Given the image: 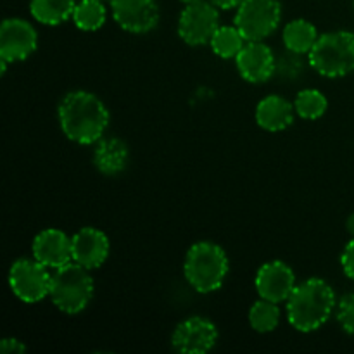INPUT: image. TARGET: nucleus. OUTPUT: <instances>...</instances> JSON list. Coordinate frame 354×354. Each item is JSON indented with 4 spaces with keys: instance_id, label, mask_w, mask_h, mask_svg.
<instances>
[{
    "instance_id": "nucleus-20",
    "label": "nucleus",
    "mask_w": 354,
    "mask_h": 354,
    "mask_svg": "<svg viewBox=\"0 0 354 354\" xmlns=\"http://www.w3.org/2000/svg\"><path fill=\"white\" fill-rule=\"evenodd\" d=\"M244 35L239 31V28L235 26H220L214 31L213 38H211L209 45L213 48L214 54L221 59H235L239 52L242 50V47L245 45Z\"/></svg>"
},
{
    "instance_id": "nucleus-21",
    "label": "nucleus",
    "mask_w": 354,
    "mask_h": 354,
    "mask_svg": "<svg viewBox=\"0 0 354 354\" xmlns=\"http://www.w3.org/2000/svg\"><path fill=\"white\" fill-rule=\"evenodd\" d=\"M280 324V310L279 303H273L268 299H259L249 310V325L252 330L259 334H268L273 332Z\"/></svg>"
},
{
    "instance_id": "nucleus-4",
    "label": "nucleus",
    "mask_w": 354,
    "mask_h": 354,
    "mask_svg": "<svg viewBox=\"0 0 354 354\" xmlns=\"http://www.w3.org/2000/svg\"><path fill=\"white\" fill-rule=\"evenodd\" d=\"M88 272L75 261L54 270L48 297L59 311L78 315L88 306L93 296V279Z\"/></svg>"
},
{
    "instance_id": "nucleus-5",
    "label": "nucleus",
    "mask_w": 354,
    "mask_h": 354,
    "mask_svg": "<svg viewBox=\"0 0 354 354\" xmlns=\"http://www.w3.org/2000/svg\"><path fill=\"white\" fill-rule=\"evenodd\" d=\"M308 57L311 68L325 78L349 75L354 71V33L339 30L320 35Z\"/></svg>"
},
{
    "instance_id": "nucleus-9",
    "label": "nucleus",
    "mask_w": 354,
    "mask_h": 354,
    "mask_svg": "<svg viewBox=\"0 0 354 354\" xmlns=\"http://www.w3.org/2000/svg\"><path fill=\"white\" fill-rule=\"evenodd\" d=\"M218 328L204 317H192L176 325L171 335L175 351L182 354H206L216 346Z\"/></svg>"
},
{
    "instance_id": "nucleus-8",
    "label": "nucleus",
    "mask_w": 354,
    "mask_h": 354,
    "mask_svg": "<svg viewBox=\"0 0 354 354\" xmlns=\"http://www.w3.org/2000/svg\"><path fill=\"white\" fill-rule=\"evenodd\" d=\"M209 0L185 6L178 17V35L185 44H209L214 31L220 28V12Z\"/></svg>"
},
{
    "instance_id": "nucleus-13",
    "label": "nucleus",
    "mask_w": 354,
    "mask_h": 354,
    "mask_svg": "<svg viewBox=\"0 0 354 354\" xmlns=\"http://www.w3.org/2000/svg\"><path fill=\"white\" fill-rule=\"evenodd\" d=\"M235 64L242 78L249 83L268 82L277 69L275 55L263 41H245L235 57Z\"/></svg>"
},
{
    "instance_id": "nucleus-17",
    "label": "nucleus",
    "mask_w": 354,
    "mask_h": 354,
    "mask_svg": "<svg viewBox=\"0 0 354 354\" xmlns=\"http://www.w3.org/2000/svg\"><path fill=\"white\" fill-rule=\"evenodd\" d=\"M130 152L127 144L116 137L100 138L93 151V165L102 175L116 176L127 169Z\"/></svg>"
},
{
    "instance_id": "nucleus-3",
    "label": "nucleus",
    "mask_w": 354,
    "mask_h": 354,
    "mask_svg": "<svg viewBox=\"0 0 354 354\" xmlns=\"http://www.w3.org/2000/svg\"><path fill=\"white\" fill-rule=\"evenodd\" d=\"M228 256L214 242H197L187 251L183 275L194 290L209 294L223 286L228 275Z\"/></svg>"
},
{
    "instance_id": "nucleus-12",
    "label": "nucleus",
    "mask_w": 354,
    "mask_h": 354,
    "mask_svg": "<svg viewBox=\"0 0 354 354\" xmlns=\"http://www.w3.org/2000/svg\"><path fill=\"white\" fill-rule=\"evenodd\" d=\"M254 283L259 297L273 303H287L297 286L294 270L283 261L265 263L256 273Z\"/></svg>"
},
{
    "instance_id": "nucleus-23",
    "label": "nucleus",
    "mask_w": 354,
    "mask_h": 354,
    "mask_svg": "<svg viewBox=\"0 0 354 354\" xmlns=\"http://www.w3.org/2000/svg\"><path fill=\"white\" fill-rule=\"evenodd\" d=\"M327 97L317 88L301 90L294 100V109L303 120H318L327 111Z\"/></svg>"
},
{
    "instance_id": "nucleus-29",
    "label": "nucleus",
    "mask_w": 354,
    "mask_h": 354,
    "mask_svg": "<svg viewBox=\"0 0 354 354\" xmlns=\"http://www.w3.org/2000/svg\"><path fill=\"white\" fill-rule=\"evenodd\" d=\"M180 2H183V3H185V6H192V3L204 2V0H180Z\"/></svg>"
},
{
    "instance_id": "nucleus-27",
    "label": "nucleus",
    "mask_w": 354,
    "mask_h": 354,
    "mask_svg": "<svg viewBox=\"0 0 354 354\" xmlns=\"http://www.w3.org/2000/svg\"><path fill=\"white\" fill-rule=\"evenodd\" d=\"M213 6H216L218 9L228 10V9H237L244 0H209Z\"/></svg>"
},
{
    "instance_id": "nucleus-26",
    "label": "nucleus",
    "mask_w": 354,
    "mask_h": 354,
    "mask_svg": "<svg viewBox=\"0 0 354 354\" xmlns=\"http://www.w3.org/2000/svg\"><path fill=\"white\" fill-rule=\"evenodd\" d=\"M0 349L3 353H24L26 351V346L21 341H17V339H3L0 342Z\"/></svg>"
},
{
    "instance_id": "nucleus-15",
    "label": "nucleus",
    "mask_w": 354,
    "mask_h": 354,
    "mask_svg": "<svg viewBox=\"0 0 354 354\" xmlns=\"http://www.w3.org/2000/svg\"><path fill=\"white\" fill-rule=\"evenodd\" d=\"M33 258L50 270H57L61 266L73 261L71 237L59 228H47L41 230L33 239Z\"/></svg>"
},
{
    "instance_id": "nucleus-28",
    "label": "nucleus",
    "mask_w": 354,
    "mask_h": 354,
    "mask_svg": "<svg viewBox=\"0 0 354 354\" xmlns=\"http://www.w3.org/2000/svg\"><path fill=\"white\" fill-rule=\"evenodd\" d=\"M346 228H348V234L351 235V239H354V213L346 221Z\"/></svg>"
},
{
    "instance_id": "nucleus-7",
    "label": "nucleus",
    "mask_w": 354,
    "mask_h": 354,
    "mask_svg": "<svg viewBox=\"0 0 354 354\" xmlns=\"http://www.w3.org/2000/svg\"><path fill=\"white\" fill-rule=\"evenodd\" d=\"M37 259H17L9 270V286L14 296L28 304H35L50 296L52 273Z\"/></svg>"
},
{
    "instance_id": "nucleus-1",
    "label": "nucleus",
    "mask_w": 354,
    "mask_h": 354,
    "mask_svg": "<svg viewBox=\"0 0 354 354\" xmlns=\"http://www.w3.org/2000/svg\"><path fill=\"white\" fill-rule=\"evenodd\" d=\"M59 123L69 140L80 145L97 144L109 124V111L102 100L85 90H75L59 104Z\"/></svg>"
},
{
    "instance_id": "nucleus-11",
    "label": "nucleus",
    "mask_w": 354,
    "mask_h": 354,
    "mask_svg": "<svg viewBox=\"0 0 354 354\" xmlns=\"http://www.w3.org/2000/svg\"><path fill=\"white\" fill-rule=\"evenodd\" d=\"M113 17L130 33H149L159 23V7L156 0H111Z\"/></svg>"
},
{
    "instance_id": "nucleus-25",
    "label": "nucleus",
    "mask_w": 354,
    "mask_h": 354,
    "mask_svg": "<svg viewBox=\"0 0 354 354\" xmlns=\"http://www.w3.org/2000/svg\"><path fill=\"white\" fill-rule=\"evenodd\" d=\"M341 266L342 272H344L346 277L354 280V239L346 244L344 251H342L341 256Z\"/></svg>"
},
{
    "instance_id": "nucleus-22",
    "label": "nucleus",
    "mask_w": 354,
    "mask_h": 354,
    "mask_svg": "<svg viewBox=\"0 0 354 354\" xmlns=\"http://www.w3.org/2000/svg\"><path fill=\"white\" fill-rule=\"evenodd\" d=\"M107 10L102 0H82L76 3L73 21L83 31H97L104 26Z\"/></svg>"
},
{
    "instance_id": "nucleus-10",
    "label": "nucleus",
    "mask_w": 354,
    "mask_h": 354,
    "mask_svg": "<svg viewBox=\"0 0 354 354\" xmlns=\"http://www.w3.org/2000/svg\"><path fill=\"white\" fill-rule=\"evenodd\" d=\"M38 35L33 24L21 17H9L0 26V59L24 61L37 50Z\"/></svg>"
},
{
    "instance_id": "nucleus-19",
    "label": "nucleus",
    "mask_w": 354,
    "mask_h": 354,
    "mask_svg": "<svg viewBox=\"0 0 354 354\" xmlns=\"http://www.w3.org/2000/svg\"><path fill=\"white\" fill-rule=\"evenodd\" d=\"M76 0H30V12L38 23L57 26L75 12Z\"/></svg>"
},
{
    "instance_id": "nucleus-24",
    "label": "nucleus",
    "mask_w": 354,
    "mask_h": 354,
    "mask_svg": "<svg viewBox=\"0 0 354 354\" xmlns=\"http://www.w3.org/2000/svg\"><path fill=\"white\" fill-rule=\"evenodd\" d=\"M337 322L346 334L354 335V292L346 294L339 301Z\"/></svg>"
},
{
    "instance_id": "nucleus-14",
    "label": "nucleus",
    "mask_w": 354,
    "mask_h": 354,
    "mask_svg": "<svg viewBox=\"0 0 354 354\" xmlns=\"http://www.w3.org/2000/svg\"><path fill=\"white\" fill-rule=\"evenodd\" d=\"M73 261L86 270H97L109 256V239L102 230L93 227L80 228L71 237Z\"/></svg>"
},
{
    "instance_id": "nucleus-6",
    "label": "nucleus",
    "mask_w": 354,
    "mask_h": 354,
    "mask_svg": "<svg viewBox=\"0 0 354 354\" xmlns=\"http://www.w3.org/2000/svg\"><path fill=\"white\" fill-rule=\"evenodd\" d=\"M282 19L279 0H244L235 12V26L248 41H263L275 33Z\"/></svg>"
},
{
    "instance_id": "nucleus-16",
    "label": "nucleus",
    "mask_w": 354,
    "mask_h": 354,
    "mask_svg": "<svg viewBox=\"0 0 354 354\" xmlns=\"http://www.w3.org/2000/svg\"><path fill=\"white\" fill-rule=\"evenodd\" d=\"M256 121L266 131H282L294 121V104L280 95H268L256 107Z\"/></svg>"
},
{
    "instance_id": "nucleus-18",
    "label": "nucleus",
    "mask_w": 354,
    "mask_h": 354,
    "mask_svg": "<svg viewBox=\"0 0 354 354\" xmlns=\"http://www.w3.org/2000/svg\"><path fill=\"white\" fill-rule=\"evenodd\" d=\"M318 37L315 24L306 19H294L283 28V45L292 54H310Z\"/></svg>"
},
{
    "instance_id": "nucleus-2",
    "label": "nucleus",
    "mask_w": 354,
    "mask_h": 354,
    "mask_svg": "<svg viewBox=\"0 0 354 354\" xmlns=\"http://www.w3.org/2000/svg\"><path fill=\"white\" fill-rule=\"evenodd\" d=\"M335 308V292L324 279L297 283L287 299V320L296 330L313 332L325 325Z\"/></svg>"
}]
</instances>
